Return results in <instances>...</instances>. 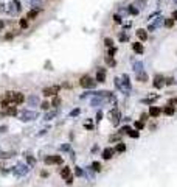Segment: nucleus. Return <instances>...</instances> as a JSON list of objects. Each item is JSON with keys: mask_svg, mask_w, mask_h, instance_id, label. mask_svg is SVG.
<instances>
[{"mask_svg": "<svg viewBox=\"0 0 177 187\" xmlns=\"http://www.w3.org/2000/svg\"><path fill=\"white\" fill-rule=\"evenodd\" d=\"M19 119H20L22 122H31V120L37 119V112H36V111H31V109H28V111H23V112H20Z\"/></svg>", "mask_w": 177, "mask_h": 187, "instance_id": "nucleus-1", "label": "nucleus"}, {"mask_svg": "<svg viewBox=\"0 0 177 187\" xmlns=\"http://www.w3.org/2000/svg\"><path fill=\"white\" fill-rule=\"evenodd\" d=\"M79 84H81V87H84V89H90V87L95 86V80H93L92 76H89V75H84V76H81Z\"/></svg>", "mask_w": 177, "mask_h": 187, "instance_id": "nucleus-2", "label": "nucleus"}, {"mask_svg": "<svg viewBox=\"0 0 177 187\" xmlns=\"http://www.w3.org/2000/svg\"><path fill=\"white\" fill-rule=\"evenodd\" d=\"M120 89H121V91H123V94H126V95L131 92V81H129V76H128V75H123Z\"/></svg>", "mask_w": 177, "mask_h": 187, "instance_id": "nucleus-3", "label": "nucleus"}, {"mask_svg": "<svg viewBox=\"0 0 177 187\" xmlns=\"http://www.w3.org/2000/svg\"><path fill=\"white\" fill-rule=\"evenodd\" d=\"M59 86L56 84V86H48V87H44V95H47V97H50V95H56L58 92H59Z\"/></svg>", "mask_w": 177, "mask_h": 187, "instance_id": "nucleus-4", "label": "nucleus"}, {"mask_svg": "<svg viewBox=\"0 0 177 187\" xmlns=\"http://www.w3.org/2000/svg\"><path fill=\"white\" fill-rule=\"evenodd\" d=\"M28 173V169H26V165H23V164H19L16 169H14V175L16 176H25Z\"/></svg>", "mask_w": 177, "mask_h": 187, "instance_id": "nucleus-5", "label": "nucleus"}, {"mask_svg": "<svg viewBox=\"0 0 177 187\" xmlns=\"http://www.w3.org/2000/svg\"><path fill=\"white\" fill-rule=\"evenodd\" d=\"M95 81H96V83H104V81H106V69H103V67L98 69L96 76H95Z\"/></svg>", "mask_w": 177, "mask_h": 187, "instance_id": "nucleus-6", "label": "nucleus"}, {"mask_svg": "<svg viewBox=\"0 0 177 187\" xmlns=\"http://www.w3.org/2000/svg\"><path fill=\"white\" fill-rule=\"evenodd\" d=\"M132 50H134L137 55H143V53H145V47H143L141 42H134V44H132Z\"/></svg>", "mask_w": 177, "mask_h": 187, "instance_id": "nucleus-7", "label": "nucleus"}, {"mask_svg": "<svg viewBox=\"0 0 177 187\" xmlns=\"http://www.w3.org/2000/svg\"><path fill=\"white\" fill-rule=\"evenodd\" d=\"M23 100H25V97H23V94H22V92H12V101H14L16 105L23 103Z\"/></svg>", "mask_w": 177, "mask_h": 187, "instance_id": "nucleus-8", "label": "nucleus"}, {"mask_svg": "<svg viewBox=\"0 0 177 187\" xmlns=\"http://www.w3.org/2000/svg\"><path fill=\"white\" fill-rule=\"evenodd\" d=\"M109 115H110V119L114 120V123H115V125L120 122V117H121V114H120V111H118L117 108H114V109L110 111V114H109Z\"/></svg>", "mask_w": 177, "mask_h": 187, "instance_id": "nucleus-9", "label": "nucleus"}, {"mask_svg": "<svg viewBox=\"0 0 177 187\" xmlns=\"http://www.w3.org/2000/svg\"><path fill=\"white\" fill-rule=\"evenodd\" d=\"M28 105H30L31 108H34V106H39V105H40V100H39V97H37V95H30V97H28Z\"/></svg>", "mask_w": 177, "mask_h": 187, "instance_id": "nucleus-10", "label": "nucleus"}, {"mask_svg": "<svg viewBox=\"0 0 177 187\" xmlns=\"http://www.w3.org/2000/svg\"><path fill=\"white\" fill-rule=\"evenodd\" d=\"M163 81H165V80H163L160 75H157V76L154 78V83H152V84H154V87H155V89H160V87H163V84H165Z\"/></svg>", "mask_w": 177, "mask_h": 187, "instance_id": "nucleus-11", "label": "nucleus"}, {"mask_svg": "<svg viewBox=\"0 0 177 187\" xmlns=\"http://www.w3.org/2000/svg\"><path fill=\"white\" fill-rule=\"evenodd\" d=\"M160 112H162V109H160L159 106H151V108H149V115H151V117H154V119H155V117H159V115H160Z\"/></svg>", "mask_w": 177, "mask_h": 187, "instance_id": "nucleus-12", "label": "nucleus"}, {"mask_svg": "<svg viewBox=\"0 0 177 187\" xmlns=\"http://www.w3.org/2000/svg\"><path fill=\"white\" fill-rule=\"evenodd\" d=\"M114 153H115V150H114V148H106V150L103 151V159H106V161H109V159H112V156H114Z\"/></svg>", "mask_w": 177, "mask_h": 187, "instance_id": "nucleus-13", "label": "nucleus"}, {"mask_svg": "<svg viewBox=\"0 0 177 187\" xmlns=\"http://www.w3.org/2000/svg\"><path fill=\"white\" fill-rule=\"evenodd\" d=\"M137 36H138V39H140V41H143V42H145V41L148 39V31H146V30H143V28H140V30H137Z\"/></svg>", "mask_w": 177, "mask_h": 187, "instance_id": "nucleus-14", "label": "nucleus"}, {"mask_svg": "<svg viewBox=\"0 0 177 187\" xmlns=\"http://www.w3.org/2000/svg\"><path fill=\"white\" fill-rule=\"evenodd\" d=\"M143 69H145V64L143 62H140V61H134V70L138 73V72H143Z\"/></svg>", "mask_w": 177, "mask_h": 187, "instance_id": "nucleus-15", "label": "nucleus"}, {"mask_svg": "<svg viewBox=\"0 0 177 187\" xmlns=\"http://www.w3.org/2000/svg\"><path fill=\"white\" fill-rule=\"evenodd\" d=\"M137 81H140V83H146V81H148V73H145V72H138V73H137Z\"/></svg>", "mask_w": 177, "mask_h": 187, "instance_id": "nucleus-16", "label": "nucleus"}, {"mask_svg": "<svg viewBox=\"0 0 177 187\" xmlns=\"http://www.w3.org/2000/svg\"><path fill=\"white\" fill-rule=\"evenodd\" d=\"M128 136L132 137V139H138V137H140V133H138V130H129V131H128Z\"/></svg>", "mask_w": 177, "mask_h": 187, "instance_id": "nucleus-17", "label": "nucleus"}, {"mask_svg": "<svg viewBox=\"0 0 177 187\" xmlns=\"http://www.w3.org/2000/svg\"><path fill=\"white\" fill-rule=\"evenodd\" d=\"M30 5L36 9H42V2L40 0H30Z\"/></svg>", "mask_w": 177, "mask_h": 187, "instance_id": "nucleus-18", "label": "nucleus"}, {"mask_svg": "<svg viewBox=\"0 0 177 187\" xmlns=\"http://www.w3.org/2000/svg\"><path fill=\"white\" fill-rule=\"evenodd\" d=\"M5 112H6V115H16V114H17V109H16V106H9V108L5 109Z\"/></svg>", "mask_w": 177, "mask_h": 187, "instance_id": "nucleus-19", "label": "nucleus"}, {"mask_svg": "<svg viewBox=\"0 0 177 187\" xmlns=\"http://www.w3.org/2000/svg\"><path fill=\"white\" fill-rule=\"evenodd\" d=\"M163 112L166 114V115H173L174 112H176V109L171 106V105H168V106H165V109H163Z\"/></svg>", "mask_w": 177, "mask_h": 187, "instance_id": "nucleus-20", "label": "nucleus"}, {"mask_svg": "<svg viewBox=\"0 0 177 187\" xmlns=\"http://www.w3.org/2000/svg\"><path fill=\"white\" fill-rule=\"evenodd\" d=\"M37 17V11L36 9H30V12L26 14V19L28 20H33V19H36Z\"/></svg>", "mask_w": 177, "mask_h": 187, "instance_id": "nucleus-21", "label": "nucleus"}, {"mask_svg": "<svg viewBox=\"0 0 177 187\" xmlns=\"http://www.w3.org/2000/svg\"><path fill=\"white\" fill-rule=\"evenodd\" d=\"M61 176H62L64 179L68 178V176H70V169H68V167H64V169L61 170Z\"/></svg>", "mask_w": 177, "mask_h": 187, "instance_id": "nucleus-22", "label": "nucleus"}, {"mask_svg": "<svg viewBox=\"0 0 177 187\" xmlns=\"http://www.w3.org/2000/svg\"><path fill=\"white\" fill-rule=\"evenodd\" d=\"M115 151H118V153H124V151H126V145L120 142V144L115 147Z\"/></svg>", "mask_w": 177, "mask_h": 187, "instance_id": "nucleus-23", "label": "nucleus"}, {"mask_svg": "<svg viewBox=\"0 0 177 187\" xmlns=\"http://www.w3.org/2000/svg\"><path fill=\"white\" fill-rule=\"evenodd\" d=\"M90 169H92V170H93V172H101V164H100V162H96V161H95V162H93V164H92V167H90Z\"/></svg>", "mask_w": 177, "mask_h": 187, "instance_id": "nucleus-24", "label": "nucleus"}, {"mask_svg": "<svg viewBox=\"0 0 177 187\" xmlns=\"http://www.w3.org/2000/svg\"><path fill=\"white\" fill-rule=\"evenodd\" d=\"M134 126H135V130H138V131H140V130H143V128H145V122L138 120V122H135V123H134Z\"/></svg>", "mask_w": 177, "mask_h": 187, "instance_id": "nucleus-25", "label": "nucleus"}, {"mask_svg": "<svg viewBox=\"0 0 177 187\" xmlns=\"http://www.w3.org/2000/svg\"><path fill=\"white\" fill-rule=\"evenodd\" d=\"M44 161H45L47 165H51V164H54V156H47Z\"/></svg>", "mask_w": 177, "mask_h": 187, "instance_id": "nucleus-26", "label": "nucleus"}, {"mask_svg": "<svg viewBox=\"0 0 177 187\" xmlns=\"http://www.w3.org/2000/svg\"><path fill=\"white\" fill-rule=\"evenodd\" d=\"M104 45L110 48V47H114V41H112L110 37H106V39H104Z\"/></svg>", "mask_w": 177, "mask_h": 187, "instance_id": "nucleus-27", "label": "nucleus"}, {"mask_svg": "<svg viewBox=\"0 0 177 187\" xmlns=\"http://www.w3.org/2000/svg\"><path fill=\"white\" fill-rule=\"evenodd\" d=\"M128 11H129V14H132V16H137V14H138V9H137V8H134V6H129V8H128Z\"/></svg>", "mask_w": 177, "mask_h": 187, "instance_id": "nucleus-28", "label": "nucleus"}, {"mask_svg": "<svg viewBox=\"0 0 177 187\" xmlns=\"http://www.w3.org/2000/svg\"><path fill=\"white\" fill-rule=\"evenodd\" d=\"M162 23H163V19H162V17H159V19H157V20H155V22L152 23V27H154V28H159V27H160Z\"/></svg>", "mask_w": 177, "mask_h": 187, "instance_id": "nucleus-29", "label": "nucleus"}, {"mask_svg": "<svg viewBox=\"0 0 177 187\" xmlns=\"http://www.w3.org/2000/svg\"><path fill=\"white\" fill-rule=\"evenodd\" d=\"M106 62H107V64H109L110 67H115V66H117V62H115V61H114V59H112L110 56H109V58H106Z\"/></svg>", "mask_w": 177, "mask_h": 187, "instance_id": "nucleus-30", "label": "nucleus"}, {"mask_svg": "<svg viewBox=\"0 0 177 187\" xmlns=\"http://www.w3.org/2000/svg\"><path fill=\"white\" fill-rule=\"evenodd\" d=\"M51 105H53V106H59V105H61V98L54 95V98H53V101H51Z\"/></svg>", "mask_w": 177, "mask_h": 187, "instance_id": "nucleus-31", "label": "nucleus"}, {"mask_svg": "<svg viewBox=\"0 0 177 187\" xmlns=\"http://www.w3.org/2000/svg\"><path fill=\"white\" fill-rule=\"evenodd\" d=\"M75 175H76V176H82V175H84V170H82L81 167H76V169H75Z\"/></svg>", "mask_w": 177, "mask_h": 187, "instance_id": "nucleus-32", "label": "nucleus"}, {"mask_svg": "<svg viewBox=\"0 0 177 187\" xmlns=\"http://www.w3.org/2000/svg\"><path fill=\"white\" fill-rule=\"evenodd\" d=\"M165 25H166L168 28H171V27L174 25V19H166V20H165Z\"/></svg>", "mask_w": 177, "mask_h": 187, "instance_id": "nucleus-33", "label": "nucleus"}, {"mask_svg": "<svg viewBox=\"0 0 177 187\" xmlns=\"http://www.w3.org/2000/svg\"><path fill=\"white\" fill-rule=\"evenodd\" d=\"M20 27H22V28H26V27H28V19H20Z\"/></svg>", "mask_w": 177, "mask_h": 187, "instance_id": "nucleus-34", "label": "nucleus"}, {"mask_svg": "<svg viewBox=\"0 0 177 187\" xmlns=\"http://www.w3.org/2000/svg\"><path fill=\"white\" fill-rule=\"evenodd\" d=\"M174 83H176V80H174V78H171V76L165 80V84H168V86H171V84H174Z\"/></svg>", "mask_w": 177, "mask_h": 187, "instance_id": "nucleus-35", "label": "nucleus"}, {"mask_svg": "<svg viewBox=\"0 0 177 187\" xmlns=\"http://www.w3.org/2000/svg\"><path fill=\"white\" fill-rule=\"evenodd\" d=\"M54 115H56V111H54V112H48V114H47V115H45L44 119H45V120H51V119H53Z\"/></svg>", "mask_w": 177, "mask_h": 187, "instance_id": "nucleus-36", "label": "nucleus"}, {"mask_svg": "<svg viewBox=\"0 0 177 187\" xmlns=\"http://www.w3.org/2000/svg\"><path fill=\"white\" fill-rule=\"evenodd\" d=\"M26 161H28V164H30V165H34V164H36V159H34L33 156H28V158H26Z\"/></svg>", "mask_w": 177, "mask_h": 187, "instance_id": "nucleus-37", "label": "nucleus"}, {"mask_svg": "<svg viewBox=\"0 0 177 187\" xmlns=\"http://www.w3.org/2000/svg\"><path fill=\"white\" fill-rule=\"evenodd\" d=\"M114 22L121 23V16H120V14H115V16H114Z\"/></svg>", "mask_w": 177, "mask_h": 187, "instance_id": "nucleus-38", "label": "nucleus"}, {"mask_svg": "<svg viewBox=\"0 0 177 187\" xmlns=\"http://www.w3.org/2000/svg\"><path fill=\"white\" fill-rule=\"evenodd\" d=\"M39 106H40V108H42L44 111H47V109L50 108V103H47V101H44V103H42V105H39Z\"/></svg>", "mask_w": 177, "mask_h": 187, "instance_id": "nucleus-39", "label": "nucleus"}, {"mask_svg": "<svg viewBox=\"0 0 177 187\" xmlns=\"http://www.w3.org/2000/svg\"><path fill=\"white\" fill-rule=\"evenodd\" d=\"M148 117H149V114H146V112H143V114L140 115V120H141V122H146V120H148Z\"/></svg>", "mask_w": 177, "mask_h": 187, "instance_id": "nucleus-40", "label": "nucleus"}, {"mask_svg": "<svg viewBox=\"0 0 177 187\" xmlns=\"http://www.w3.org/2000/svg\"><path fill=\"white\" fill-rule=\"evenodd\" d=\"M115 53H117V48H115V47H110V48H109V56H114Z\"/></svg>", "mask_w": 177, "mask_h": 187, "instance_id": "nucleus-41", "label": "nucleus"}, {"mask_svg": "<svg viewBox=\"0 0 177 187\" xmlns=\"http://www.w3.org/2000/svg\"><path fill=\"white\" fill-rule=\"evenodd\" d=\"M87 178L92 181L93 179V173H92V169H87Z\"/></svg>", "mask_w": 177, "mask_h": 187, "instance_id": "nucleus-42", "label": "nucleus"}, {"mask_svg": "<svg viewBox=\"0 0 177 187\" xmlns=\"http://www.w3.org/2000/svg\"><path fill=\"white\" fill-rule=\"evenodd\" d=\"M78 114H79V109H73V111L70 112V117H76Z\"/></svg>", "mask_w": 177, "mask_h": 187, "instance_id": "nucleus-43", "label": "nucleus"}, {"mask_svg": "<svg viewBox=\"0 0 177 187\" xmlns=\"http://www.w3.org/2000/svg\"><path fill=\"white\" fill-rule=\"evenodd\" d=\"M101 120H103V112L98 111V114H96V122H101Z\"/></svg>", "mask_w": 177, "mask_h": 187, "instance_id": "nucleus-44", "label": "nucleus"}, {"mask_svg": "<svg viewBox=\"0 0 177 187\" xmlns=\"http://www.w3.org/2000/svg\"><path fill=\"white\" fill-rule=\"evenodd\" d=\"M54 164H62V158L61 156H54Z\"/></svg>", "mask_w": 177, "mask_h": 187, "instance_id": "nucleus-45", "label": "nucleus"}, {"mask_svg": "<svg viewBox=\"0 0 177 187\" xmlns=\"http://www.w3.org/2000/svg\"><path fill=\"white\" fill-rule=\"evenodd\" d=\"M65 183H67L68 186H70V184H73V178H72V175H70L68 178H65Z\"/></svg>", "mask_w": 177, "mask_h": 187, "instance_id": "nucleus-46", "label": "nucleus"}, {"mask_svg": "<svg viewBox=\"0 0 177 187\" xmlns=\"http://www.w3.org/2000/svg\"><path fill=\"white\" fill-rule=\"evenodd\" d=\"M168 105H171V106H173V105H177V98H171Z\"/></svg>", "mask_w": 177, "mask_h": 187, "instance_id": "nucleus-47", "label": "nucleus"}, {"mask_svg": "<svg viewBox=\"0 0 177 187\" xmlns=\"http://www.w3.org/2000/svg\"><path fill=\"white\" fill-rule=\"evenodd\" d=\"M0 158L5 159V158H9V153H0Z\"/></svg>", "mask_w": 177, "mask_h": 187, "instance_id": "nucleus-48", "label": "nucleus"}, {"mask_svg": "<svg viewBox=\"0 0 177 187\" xmlns=\"http://www.w3.org/2000/svg\"><path fill=\"white\" fill-rule=\"evenodd\" d=\"M86 128H87V130H92V128H93V125H92V123H86Z\"/></svg>", "mask_w": 177, "mask_h": 187, "instance_id": "nucleus-49", "label": "nucleus"}, {"mask_svg": "<svg viewBox=\"0 0 177 187\" xmlns=\"http://www.w3.org/2000/svg\"><path fill=\"white\" fill-rule=\"evenodd\" d=\"M61 150H70V145H62Z\"/></svg>", "mask_w": 177, "mask_h": 187, "instance_id": "nucleus-50", "label": "nucleus"}, {"mask_svg": "<svg viewBox=\"0 0 177 187\" xmlns=\"http://www.w3.org/2000/svg\"><path fill=\"white\" fill-rule=\"evenodd\" d=\"M120 39H121V41H128V36H126V34H121V37H120Z\"/></svg>", "mask_w": 177, "mask_h": 187, "instance_id": "nucleus-51", "label": "nucleus"}, {"mask_svg": "<svg viewBox=\"0 0 177 187\" xmlns=\"http://www.w3.org/2000/svg\"><path fill=\"white\" fill-rule=\"evenodd\" d=\"M129 130H131V128H129V126H124V128H123V130H121V131H124V133H126V134H128V131H129Z\"/></svg>", "mask_w": 177, "mask_h": 187, "instance_id": "nucleus-52", "label": "nucleus"}, {"mask_svg": "<svg viewBox=\"0 0 177 187\" xmlns=\"http://www.w3.org/2000/svg\"><path fill=\"white\" fill-rule=\"evenodd\" d=\"M3 27H5V22H3V20H0V31L3 30Z\"/></svg>", "mask_w": 177, "mask_h": 187, "instance_id": "nucleus-53", "label": "nucleus"}, {"mask_svg": "<svg viewBox=\"0 0 177 187\" xmlns=\"http://www.w3.org/2000/svg\"><path fill=\"white\" fill-rule=\"evenodd\" d=\"M173 19H174V20H177V11H174V12H173Z\"/></svg>", "mask_w": 177, "mask_h": 187, "instance_id": "nucleus-54", "label": "nucleus"}, {"mask_svg": "<svg viewBox=\"0 0 177 187\" xmlns=\"http://www.w3.org/2000/svg\"><path fill=\"white\" fill-rule=\"evenodd\" d=\"M140 2H146V0H140Z\"/></svg>", "mask_w": 177, "mask_h": 187, "instance_id": "nucleus-55", "label": "nucleus"}, {"mask_svg": "<svg viewBox=\"0 0 177 187\" xmlns=\"http://www.w3.org/2000/svg\"><path fill=\"white\" fill-rule=\"evenodd\" d=\"M176 3H177V0H176Z\"/></svg>", "mask_w": 177, "mask_h": 187, "instance_id": "nucleus-56", "label": "nucleus"}]
</instances>
